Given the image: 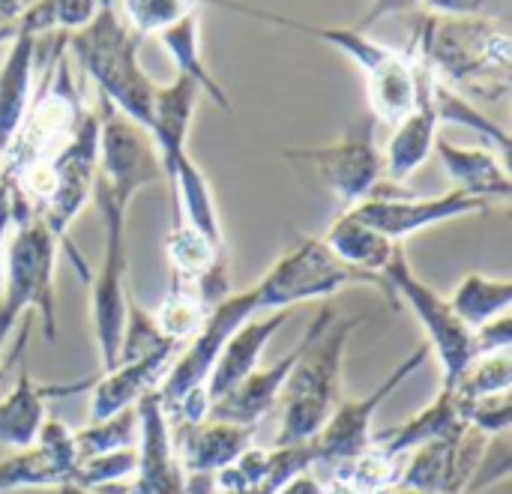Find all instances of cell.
<instances>
[{"label": "cell", "instance_id": "9a60e30c", "mask_svg": "<svg viewBox=\"0 0 512 494\" xmlns=\"http://www.w3.org/2000/svg\"><path fill=\"white\" fill-rule=\"evenodd\" d=\"M363 87L369 111L381 123L396 126L408 117L420 99V60L414 48H390L372 69L363 72Z\"/></svg>", "mask_w": 512, "mask_h": 494}, {"label": "cell", "instance_id": "277c9868", "mask_svg": "<svg viewBox=\"0 0 512 494\" xmlns=\"http://www.w3.org/2000/svg\"><path fill=\"white\" fill-rule=\"evenodd\" d=\"M348 288H378L393 306H399L384 279L345 267L324 246L321 237H306V234L294 237V243L255 282V291L261 300V315L291 312L297 303H309V300H330Z\"/></svg>", "mask_w": 512, "mask_h": 494}, {"label": "cell", "instance_id": "f546056e", "mask_svg": "<svg viewBox=\"0 0 512 494\" xmlns=\"http://www.w3.org/2000/svg\"><path fill=\"white\" fill-rule=\"evenodd\" d=\"M512 384V363L510 351L501 354H480L474 357V363L462 372V378L450 387L462 405L486 399V396H498V393H510Z\"/></svg>", "mask_w": 512, "mask_h": 494}, {"label": "cell", "instance_id": "ab89813d", "mask_svg": "<svg viewBox=\"0 0 512 494\" xmlns=\"http://www.w3.org/2000/svg\"><path fill=\"white\" fill-rule=\"evenodd\" d=\"M279 494H321V483L312 480L309 474H303V477H297L294 483H288Z\"/></svg>", "mask_w": 512, "mask_h": 494}, {"label": "cell", "instance_id": "30bf717a", "mask_svg": "<svg viewBox=\"0 0 512 494\" xmlns=\"http://www.w3.org/2000/svg\"><path fill=\"white\" fill-rule=\"evenodd\" d=\"M138 447H135V483L129 494H186V474L177 459L174 432L159 390L138 399Z\"/></svg>", "mask_w": 512, "mask_h": 494}, {"label": "cell", "instance_id": "d6986e66", "mask_svg": "<svg viewBox=\"0 0 512 494\" xmlns=\"http://www.w3.org/2000/svg\"><path fill=\"white\" fill-rule=\"evenodd\" d=\"M39 39L30 33H15L0 60V156L15 141L21 120L33 102Z\"/></svg>", "mask_w": 512, "mask_h": 494}, {"label": "cell", "instance_id": "8992f818", "mask_svg": "<svg viewBox=\"0 0 512 494\" xmlns=\"http://www.w3.org/2000/svg\"><path fill=\"white\" fill-rule=\"evenodd\" d=\"M291 162L309 165L315 180L342 204V210L378 195L384 180V156L369 126H357L333 144L285 150Z\"/></svg>", "mask_w": 512, "mask_h": 494}, {"label": "cell", "instance_id": "ac0fdd59", "mask_svg": "<svg viewBox=\"0 0 512 494\" xmlns=\"http://www.w3.org/2000/svg\"><path fill=\"white\" fill-rule=\"evenodd\" d=\"M435 153L441 156L444 171L453 180V189H459V192H465L471 198H483L489 204H510V168L495 150L459 147L453 141L438 138Z\"/></svg>", "mask_w": 512, "mask_h": 494}, {"label": "cell", "instance_id": "2e32d148", "mask_svg": "<svg viewBox=\"0 0 512 494\" xmlns=\"http://www.w3.org/2000/svg\"><path fill=\"white\" fill-rule=\"evenodd\" d=\"M291 318V312H267L264 318H249L219 351L204 390L210 405L219 402L225 393H231L246 375H252L261 363V354L267 348V342L279 333V327Z\"/></svg>", "mask_w": 512, "mask_h": 494}, {"label": "cell", "instance_id": "5b68a950", "mask_svg": "<svg viewBox=\"0 0 512 494\" xmlns=\"http://www.w3.org/2000/svg\"><path fill=\"white\" fill-rule=\"evenodd\" d=\"M384 282L390 285L393 297L402 300L420 321V327L426 333V345L438 357L441 372H444L441 387H453L462 378V372L474 363V357H480L474 330H468L459 321V315L453 312L447 297H441L429 282H423L414 273V267L405 255V243L390 258V264L384 270Z\"/></svg>", "mask_w": 512, "mask_h": 494}, {"label": "cell", "instance_id": "9c48e42d", "mask_svg": "<svg viewBox=\"0 0 512 494\" xmlns=\"http://www.w3.org/2000/svg\"><path fill=\"white\" fill-rule=\"evenodd\" d=\"M489 201L483 198H471L459 189H450L438 198H411V195H372L366 201H360L357 207H351L354 216H360L366 225H372L375 231H381L384 237H390L393 243H405L408 237L453 222V219H465V216H477L486 213Z\"/></svg>", "mask_w": 512, "mask_h": 494}, {"label": "cell", "instance_id": "6da1fadb", "mask_svg": "<svg viewBox=\"0 0 512 494\" xmlns=\"http://www.w3.org/2000/svg\"><path fill=\"white\" fill-rule=\"evenodd\" d=\"M411 45L438 81L474 105L492 108L510 96V33L498 18L423 15L411 30Z\"/></svg>", "mask_w": 512, "mask_h": 494}, {"label": "cell", "instance_id": "e575fe53", "mask_svg": "<svg viewBox=\"0 0 512 494\" xmlns=\"http://www.w3.org/2000/svg\"><path fill=\"white\" fill-rule=\"evenodd\" d=\"M474 342H477V354H501L512 348V318L501 315L489 324H483L480 330H474Z\"/></svg>", "mask_w": 512, "mask_h": 494}, {"label": "cell", "instance_id": "52a82bcc", "mask_svg": "<svg viewBox=\"0 0 512 494\" xmlns=\"http://www.w3.org/2000/svg\"><path fill=\"white\" fill-rule=\"evenodd\" d=\"M432 357L429 345L414 348L369 396L360 399H339V405L333 408V414L327 417V423L321 426V432L309 441L312 453H315V465H330L339 468L351 459H357L363 450L372 447V423L381 411V405L411 378L417 375L426 360Z\"/></svg>", "mask_w": 512, "mask_h": 494}, {"label": "cell", "instance_id": "f1b7e54d", "mask_svg": "<svg viewBox=\"0 0 512 494\" xmlns=\"http://www.w3.org/2000/svg\"><path fill=\"white\" fill-rule=\"evenodd\" d=\"M207 0H114L120 18L135 36H159L162 30L174 27L186 15L198 12Z\"/></svg>", "mask_w": 512, "mask_h": 494}, {"label": "cell", "instance_id": "4dcf8cb0", "mask_svg": "<svg viewBox=\"0 0 512 494\" xmlns=\"http://www.w3.org/2000/svg\"><path fill=\"white\" fill-rule=\"evenodd\" d=\"M171 339L162 336L156 318L150 309H144L138 300L129 297V306H126V324H123V342H120V363L123 360H132V357H141L159 345H165Z\"/></svg>", "mask_w": 512, "mask_h": 494}, {"label": "cell", "instance_id": "8fae6325", "mask_svg": "<svg viewBox=\"0 0 512 494\" xmlns=\"http://www.w3.org/2000/svg\"><path fill=\"white\" fill-rule=\"evenodd\" d=\"M75 462L78 453H75L72 429L63 420L48 417L39 429V438L30 447L0 459V494L69 483Z\"/></svg>", "mask_w": 512, "mask_h": 494}, {"label": "cell", "instance_id": "8d00e7d4", "mask_svg": "<svg viewBox=\"0 0 512 494\" xmlns=\"http://www.w3.org/2000/svg\"><path fill=\"white\" fill-rule=\"evenodd\" d=\"M36 0H0V42L6 39L9 27L33 6Z\"/></svg>", "mask_w": 512, "mask_h": 494}, {"label": "cell", "instance_id": "ffe728a7", "mask_svg": "<svg viewBox=\"0 0 512 494\" xmlns=\"http://www.w3.org/2000/svg\"><path fill=\"white\" fill-rule=\"evenodd\" d=\"M294 360H297V348L288 351L285 357H279L273 366L255 369V372L246 375L231 393H225L219 402H213L210 411H207V417L225 420V423H234V426L255 429L261 420H267V417L276 411L282 384H285V378H288Z\"/></svg>", "mask_w": 512, "mask_h": 494}, {"label": "cell", "instance_id": "44dd1931", "mask_svg": "<svg viewBox=\"0 0 512 494\" xmlns=\"http://www.w3.org/2000/svg\"><path fill=\"white\" fill-rule=\"evenodd\" d=\"M321 240L345 267L360 270L366 276H378V279H384L390 258L402 246V243H393L390 237H384L381 231H375L372 225H366L351 210H342L333 219V225L324 231Z\"/></svg>", "mask_w": 512, "mask_h": 494}, {"label": "cell", "instance_id": "836d02e7", "mask_svg": "<svg viewBox=\"0 0 512 494\" xmlns=\"http://www.w3.org/2000/svg\"><path fill=\"white\" fill-rule=\"evenodd\" d=\"M504 0H420L423 15L435 18H498Z\"/></svg>", "mask_w": 512, "mask_h": 494}, {"label": "cell", "instance_id": "74e56055", "mask_svg": "<svg viewBox=\"0 0 512 494\" xmlns=\"http://www.w3.org/2000/svg\"><path fill=\"white\" fill-rule=\"evenodd\" d=\"M12 225V207H9V195L0 201V291H3V240H6V231Z\"/></svg>", "mask_w": 512, "mask_h": 494}, {"label": "cell", "instance_id": "7a4b0ae2", "mask_svg": "<svg viewBox=\"0 0 512 494\" xmlns=\"http://www.w3.org/2000/svg\"><path fill=\"white\" fill-rule=\"evenodd\" d=\"M360 324L363 318H336L330 303L315 312L279 393L276 447L309 444L321 432L342 399V366L348 342Z\"/></svg>", "mask_w": 512, "mask_h": 494}, {"label": "cell", "instance_id": "3957f363", "mask_svg": "<svg viewBox=\"0 0 512 494\" xmlns=\"http://www.w3.org/2000/svg\"><path fill=\"white\" fill-rule=\"evenodd\" d=\"M138 51L141 36L126 27L114 0H102L90 24L66 33V54L96 84L99 99L147 129L159 84L144 72Z\"/></svg>", "mask_w": 512, "mask_h": 494}, {"label": "cell", "instance_id": "d4e9b609", "mask_svg": "<svg viewBox=\"0 0 512 494\" xmlns=\"http://www.w3.org/2000/svg\"><path fill=\"white\" fill-rule=\"evenodd\" d=\"M432 105H435L441 123H456V126H465V129L477 132L492 147H498L504 159H510V132H507V126H501L486 108L474 105L471 99H465L462 93H456L453 87H447L435 75H432Z\"/></svg>", "mask_w": 512, "mask_h": 494}, {"label": "cell", "instance_id": "f35d334b", "mask_svg": "<svg viewBox=\"0 0 512 494\" xmlns=\"http://www.w3.org/2000/svg\"><path fill=\"white\" fill-rule=\"evenodd\" d=\"M321 494H366L360 486H354L351 480H345V477H339V474H333L330 480H327V486H321Z\"/></svg>", "mask_w": 512, "mask_h": 494}, {"label": "cell", "instance_id": "d590c367", "mask_svg": "<svg viewBox=\"0 0 512 494\" xmlns=\"http://www.w3.org/2000/svg\"><path fill=\"white\" fill-rule=\"evenodd\" d=\"M408 12H420V0H372L366 15L357 24H351V27L366 33L372 24L384 21L387 15H408Z\"/></svg>", "mask_w": 512, "mask_h": 494}, {"label": "cell", "instance_id": "7c38bea8", "mask_svg": "<svg viewBox=\"0 0 512 494\" xmlns=\"http://www.w3.org/2000/svg\"><path fill=\"white\" fill-rule=\"evenodd\" d=\"M180 345L165 342L141 357L123 360L114 369L102 372L99 381H93V393H90V411H87V423H99L105 417H114L126 408H135L138 399L150 390H156L174 360Z\"/></svg>", "mask_w": 512, "mask_h": 494}, {"label": "cell", "instance_id": "ba28073f", "mask_svg": "<svg viewBox=\"0 0 512 494\" xmlns=\"http://www.w3.org/2000/svg\"><path fill=\"white\" fill-rule=\"evenodd\" d=\"M57 237L33 216L15 219V234L3 252V282L24 288L33 297V318L42 321L48 339L57 336V294H54Z\"/></svg>", "mask_w": 512, "mask_h": 494}, {"label": "cell", "instance_id": "4316f807", "mask_svg": "<svg viewBox=\"0 0 512 494\" xmlns=\"http://www.w3.org/2000/svg\"><path fill=\"white\" fill-rule=\"evenodd\" d=\"M165 252L171 264V276L183 282H198L207 270H213L219 261H228V252L207 243L201 234H195L189 225L174 222L168 237H165Z\"/></svg>", "mask_w": 512, "mask_h": 494}, {"label": "cell", "instance_id": "7402d4cb", "mask_svg": "<svg viewBox=\"0 0 512 494\" xmlns=\"http://www.w3.org/2000/svg\"><path fill=\"white\" fill-rule=\"evenodd\" d=\"M462 423H465V408H462L459 396L450 387H441L438 396L420 414L408 417L405 423H399L393 429H384V432L372 435V444L381 447L387 456L402 459L411 450H417V447H423V444L453 432Z\"/></svg>", "mask_w": 512, "mask_h": 494}, {"label": "cell", "instance_id": "d6a6232c", "mask_svg": "<svg viewBox=\"0 0 512 494\" xmlns=\"http://www.w3.org/2000/svg\"><path fill=\"white\" fill-rule=\"evenodd\" d=\"M465 408V423L474 426L477 432L483 435H501V432H510L512 423V402L510 393H498V396H486V399H477V402H468L462 405Z\"/></svg>", "mask_w": 512, "mask_h": 494}, {"label": "cell", "instance_id": "1f68e13d", "mask_svg": "<svg viewBox=\"0 0 512 494\" xmlns=\"http://www.w3.org/2000/svg\"><path fill=\"white\" fill-rule=\"evenodd\" d=\"M512 471V453H510V432H501V435H492L480 462H477V471L468 483L465 494H480L498 483H504Z\"/></svg>", "mask_w": 512, "mask_h": 494}, {"label": "cell", "instance_id": "603a6c76", "mask_svg": "<svg viewBox=\"0 0 512 494\" xmlns=\"http://www.w3.org/2000/svg\"><path fill=\"white\" fill-rule=\"evenodd\" d=\"M159 42H162L165 54L171 57V63L177 66V75L189 78L222 111H231V99L222 90V84L216 81V75L210 72V66L204 60V51H201V18H198V12H192L183 21H177L174 27L162 30Z\"/></svg>", "mask_w": 512, "mask_h": 494}, {"label": "cell", "instance_id": "484cf974", "mask_svg": "<svg viewBox=\"0 0 512 494\" xmlns=\"http://www.w3.org/2000/svg\"><path fill=\"white\" fill-rule=\"evenodd\" d=\"M207 312H210V309H207L204 300L198 297L195 285L171 276V288H168L162 306L153 312V318H156L162 336L183 348V345H189V342L195 339V333L201 330Z\"/></svg>", "mask_w": 512, "mask_h": 494}, {"label": "cell", "instance_id": "60d3db41", "mask_svg": "<svg viewBox=\"0 0 512 494\" xmlns=\"http://www.w3.org/2000/svg\"><path fill=\"white\" fill-rule=\"evenodd\" d=\"M381 494H423V492H417V489H408V486H399V483H396V486L384 489Z\"/></svg>", "mask_w": 512, "mask_h": 494}, {"label": "cell", "instance_id": "5bb4252c", "mask_svg": "<svg viewBox=\"0 0 512 494\" xmlns=\"http://www.w3.org/2000/svg\"><path fill=\"white\" fill-rule=\"evenodd\" d=\"M171 432L186 477H213L216 471L228 468L252 447V435H255V429L234 426L213 417L186 426H171Z\"/></svg>", "mask_w": 512, "mask_h": 494}, {"label": "cell", "instance_id": "e0dca14e", "mask_svg": "<svg viewBox=\"0 0 512 494\" xmlns=\"http://www.w3.org/2000/svg\"><path fill=\"white\" fill-rule=\"evenodd\" d=\"M84 387H90V381H78V384H66V387L36 384L30 378V372L21 366L12 390L0 393V447H9V450L30 447L39 438L42 423L48 420L45 402L51 396H72Z\"/></svg>", "mask_w": 512, "mask_h": 494}, {"label": "cell", "instance_id": "cb8c5ba5", "mask_svg": "<svg viewBox=\"0 0 512 494\" xmlns=\"http://www.w3.org/2000/svg\"><path fill=\"white\" fill-rule=\"evenodd\" d=\"M453 312L468 330H480L483 324L510 315L512 285L504 276H486V273H468L456 285L453 297H447Z\"/></svg>", "mask_w": 512, "mask_h": 494}, {"label": "cell", "instance_id": "4fadbf2b", "mask_svg": "<svg viewBox=\"0 0 512 494\" xmlns=\"http://www.w3.org/2000/svg\"><path fill=\"white\" fill-rule=\"evenodd\" d=\"M414 54L420 60V99L411 108V114L393 126V138H390L387 150L381 153L384 156V177L393 183H405L417 168L426 165V159L435 153L438 126H441L438 111L432 105V69L426 66V60L420 57L417 48H414Z\"/></svg>", "mask_w": 512, "mask_h": 494}, {"label": "cell", "instance_id": "83f0119b", "mask_svg": "<svg viewBox=\"0 0 512 494\" xmlns=\"http://www.w3.org/2000/svg\"><path fill=\"white\" fill-rule=\"evenodd\" d=\"M72 441H75L78 459L135 450L138 447V411L126 408L114 417L99 420V423H87L84 429L72 432Z\"/></svg>", "mask_w": 512, "mask_h": 494}, {"label": "cell", "instance_id": "b9f144b4", "mask_svg": "<svg viewBox=\"0 0 512 494\" xmlns=\"http://www.w3.org/2000/svg\"><path fill=\"white\" fill-rule=\"evenodd\" d=\"M237 494H258V492H237Z\"/></svg>", "mask_w": 512, "mask_h": 494}]
</instances>
